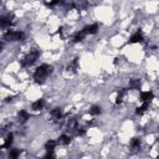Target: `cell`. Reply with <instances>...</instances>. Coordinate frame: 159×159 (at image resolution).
Listing matches in <instances>:
<instances>
[{"instance_id":"cell-15","label":"cell","mask_w":159,"mask_h":159,"mask_svg":"<svg viewBox=\"0 0 159 159\" xmlns=\"http://www.w3.org/2000/svg\"><path fill=\"white\" fill-rule=\"evenodd\" d=\"M101 112H102V108H101V106H97V105L92 106L89 109V114H92V116H98V114H101Z\"/></svg>"},{"instance_id":"cell-10","label":"cell","mask_w":159,"mask_h":159,"mask_svg":"<svg viewBox=\"0 0 159 159\" xmlns=\"http://www.w3.org/2000/svg\"><path fill=\"white\" fill-rule=\"evenodd\" d=\"M44 107H45V101L44 100H38L31 105V108H33V111H35V112H39V111L44 109Z\"/></svg>"},{"instance_id":"cell-11","label":"cell","mask_w":159,"mask_h":159,"mask_svg":"<svg viewBox=\"0 0 159 159\" xmlns=\"http://www.w3.org/2000/svg\"><path fill=\"white\" fill-rule=\"evenodd\" d=\"M71 136H69V134H61L60 137H58V144H62V145H69L70 143H71Z\"/></svg>"},{"instance_id":"cell-24","label":"cell","mask_w":159,"mask_h":159,"mask_svg":"<svg viewBox=\"0 0 159 159\" xmlns=\"http://www.w3.org/2000/svg\"><path fill=\"white\" fill-rule=\"evenodd\" d=\"M45 157H46V158H52V157H55V155H54V152H47Z\"/></svg>"},{"instance_id":"cell-19","label":"cell","mask_w":159,"mask_h":159,"mask_svg":"<svg viewBox=\"0 0 159 159\" xmlns=\"http://www.w3.org/2000/svg\"><path fill=\"white\" fill-rule=\"evenodd\" d=\"M85 36H86V34H85L83 31L81 30L80 33H77V34L75 35V38H74V41H75V42H80V41H82V40H83V38H85Z\"/></svg>"},{"instance_id":"cell-20","label":"cell","mask_w":159,"mask_h":159,"mask_svg":"<svg viewBox=\"0 0 159 159\" xmlns=\"http://www.w3.org/2000/svg\"><path fill=\"white\" fill-rule=\"evenodd\" d=\"M124 93H125V89H121V91L118 92V94H117V98H116V103H117V105L122 103L123 97H124Z\"/></svg>"},{"instance_id":"cell-21","label":"cell","mask_w":159,"mask_h":159,"mask_svg":"<svg viewBox=\"0 0 159 159\" xmlns=\"http://www.w3.org/2000/svg\"><path fill=\"white\" fill-rule=\"evenodd\" d=\"M9 157L10 158H18V157H20V149H10Z\"/></svg>"},{"instance_id":"cell-12","label":"cell","mask_w":159,"mask_h":159,"mask_svg":"<svg viewBox=\"0 0 159 159\" xmlns=\"http://www.w3.org/2000/svg\"><path fill=\"white\" fill-rule=\"evenodd\" d=\"M13 142H14V136H13V133H9V134L6 136V138H5L4 144L0 145V149H2V148H10L11 144H13Z\"/></svg>"},{"instance_id":"cell-9","label":"cell","mask_w":159,"mask_h":159,"mask_svg":"<svg viewBox=\"0 0 159 159\" xmlns=\"http://www.w3.org/2000/svg\"><path fill=\"white\" fill-rule=\"evenodd\" d=\"M144 40V38H143V34L141 33V31H137L136 34H133L132 36H131V39H129V42L131 44H137V42H142Z\"/></svg>"},{"instance_id":"cell-7","label":"cell","mask_w":159,"mask_h":159,"mask_svg":"<svg viewBox=\"0 0 159 159\" xmlns=\"http://www.w3.org/2000/svg\"><path fill=\"white\" fill-rule=\"evenodd\" d=\"M141 101L142 102H150L153 98H154V93L152 91H144V92H141V96H139Z\"/></svg>"},{"instance_id":"cell-4","label":"cell","mask_w":159,"mask_h":159,"mask_svg":"<svg viewBox=\"0 0 159 159\" xmlns=\"http://www.w3.org/2000/svg\"><path fill=\"white\" fill-rule=\"evenodd\" d=\"M14 22V15L11 14H6L0 16V27L2 29H9Z\"/></svg>"},{"instance_id":"cell-2","label":"cell","mask_w":159,"mask_h":159,"mask_svg":"<svg viewBox=\"0 0 159 159\" xmlns=\"http://www.w3.org/2000/svg\"><path fill=\"white\" fill-rule=\"evenodd\" d=\"M39 57H40V51H39V50H31V51L21 60V66H24V67L33 66L34 63L38 61Z\"/></svg>"},{"instance_id":"cell-5","label":"cell","mask_w":159,"mask_h":159,"mask_svg":"<svg viewBox=\"0 0 159 159\" xmlns=\"http://www.w3.org/2000/svg\"><path fill=\"white\" fill-rule=\"evenodd\" d=\"M50 116H51V118L55 121V122H60V121H62L63 119V113H62V109L61 108H54L52 111H51V113H50Z\"/></svg>"},{"instance_id":"cell-14","label":"cell","mask_w":159,"mask_h":159,"mask_svg":"<svg viewBox=\"0 0 159 159\" xmlns=\"http://www.w3.org/2000/svg\"><path fill=\"white\" fill-rule=\"evenodd\" d=\"M67 70L69 71H72V72H76L78 70V58H74L71 61V63L67 66Z\"/></svg>"},{"instance_id":"cell-23","label":"cell","mask_w":159,"mask_h":159,"mask_svg":"<svg viewBox=\"0 0 159 159\" xmlns=\"http://www.w3.org/2000/svg\"><path fill=\"white\" fill-rule=\"evenodd\" d=\"M85 132H86V131H85L83 128H76V134H77V136H83Z\"/></svg>"},{"instance_id":"cell-25","label":"cell","mask_w":159,"mask_h":159,"mask_svg":"<svg viewBox=\"0 0 159 159\" xmlns=\"http://www.w3.org/2000/svg\"><path fill=\"white\" fill-rule=\"evenodd\" d=\"M5 101H6V102H11V101H13V97H8Z\"/></svg>"},{"instance_id":"cell-1","label":"cell","mask_w":159,"mask_h":159,"mask_svg":"<svg viewBox=\"0 0 159 159\" xmlns=\"http://www.w3.org/2000/svg\"><path fill=\"white\" fill-rule=\"evenodd\" d=\"M52 70H54L52 66L44 63V65L39 66V67L35 70V72H34V80H35L36 82H39V83H42V82L52 74Z\"/></svg>"},{"instance_id":"cell-6","label":"cell","mask_w":159,"mask_h":159,"mask_svg":"<svg viewBox=\"0 0 159 159\" xmlns=\"http://www.w3.org/2000/svg\"><path fill=\"white\" fill-rule=\"evenodd\" d=\"M98 24H91V25H87V26H85L83 29H82V31L87 35V34H89V35H93V34H96L97 31H98Z\"/></svg>"},{"instance_id":"cell-26","label":"cell","mask_w":159,"mask_h":159,"mask_svg":"<svg viewBox=\"0 0 159 159\" xmlns=\"http://www.w3.org/2000/svg\"><path fill=\"white\" fill-rule=\"evenodd\" d=\"M3 47H4V44H3V42H0V51L3 50Z\"/></svg>"},{"instance_id":"cell-18","label":"cell","mask_w":159,"mask_h":159,"mask_svg":"<svg viewBox=\"0 0 159 159\" xmlns=\"http://www.w3.org/2000/svg\"><path fill=\"white\" fill-rule=\"evenodd\" d=\"M129 87H131V88H133V89L139 88V87H141V81H139V80H137V78L131 80V82H129Z\"/></svg>"},{"instance_id":"cell-22","label":"cell","mask_w":159,"mask_h":159,"mask_svg":"<svg viewBox=\"0 0 159 159\" xmlns=\"http://www.w3.org/2000/svg\"><path fill=\"white\" fill-rule=\"evenodd\" d=\"M61 3H63V0H51V2H50L47 5H49V6H55V5L61 4Z\"/></svg>"},{"instance_id":"cell-8","label":"cell","mask_w":159,"mask_h":159,"mask_svg":"<svg viewBox=\"0 0 159 159\" xmlns=\"http://www.w3.org/2000/svg\"><path fill=\"white\" fill-rule=\"evenodd\" d=\"M29 118H30V114L26 109H22L18 113V122L19 123H25V122H27Z\"/></svg>"},{"instance_id":"cell-16","label":"cell","mask_w":159,"mask_h":159,"mask_svg":"<svg viewBox=\"0 0 159 159\" xmlns=\"http://www.w3.org/2000/svg\"><path fill=\"white\" fill-rule=\"evenodd\" d=\"M131 147L133 150H139L141 149V139L139 138H133L131 141Z\"/></svg>"},{"instance_id":"cell-13","label":"cell","mask_w":159,"mask_h":159,"mask_svg":"<svg viewBox=\"0 0 159 159\" xmlns=\"http://www.w3.org/2000/svg\"><path fill=\"white\" fill-rule=\"evenodd\" d=\"M56 145H57V142L50 139V141H47V142L45 143V149H46L47 152H54L55 148H56Z\"/></svg>"},{"instance_id":"cell-3","label":"cell","mask_w":159,"mask_h":159,"mask_svg":"<svg viewBox=\"0 0 159 159\" xmlns=\"http://www.w3.org/2000/svg\"><path fill=\"white\" fill-rule=\"evenodd\" d=\"M4 40L6 41H21L25 39V34L22 31H16V30H6L4 33Z\"/></svg>"},{"instance_id":"cell-17","label":"cell","mask_w":159,"mask_h":159,"mask_svg":"<svg viewBox=\"0 0 159 159\" xmlns=\"http://www.w3.org/2000/svg\"><path fill=\"white\" fill-rule=\"evenodd\" d=\"M142 103H143V105L137 108V113H138V114H143V113L149 108V102H142Z\"/></svg>"}]
</instances>
